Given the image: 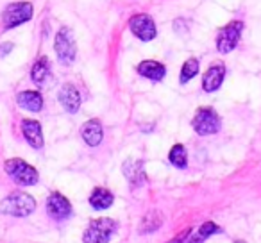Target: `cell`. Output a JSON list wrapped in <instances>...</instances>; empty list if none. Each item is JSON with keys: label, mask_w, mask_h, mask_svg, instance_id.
Here are the masks:
<instances>
[{"label": "cell", "mask_w": 261, "mask_h": 243, "mask_svg": "<svg viewBox=\"0 0 261 243\" xmlns=\"http://www.w3.org/2000/svg\"><path fill=\"white\" fill-rule=\"evenodd\" d=\"M36 209V200L23 192L9 193L0 202V213L11 214V217H27Z\"/></svg>", "instance_id": "1"}, {"label": "cell", "mask_w": 261, "mask_h": 243, "mask_svg": "<svg viewBox=\"0 0 261 243\" xmlns=\"http://www.w3.org/2000/svg\"><path fill=\"white\" fill-rule=\"evenodd\" d=\"M116 229H118V224L113 218H95L84 231L83 243H109V238Z\"/></svg>", "instance_id": "2"}, {"label": "cell", "mask_w": 261, "mask_h": 243, "mask_svg": "<svg viewBox=\"0 0 261 243\" xmlns=\"http://www.w3.org/2000/svg\"><path fill=\"white\" fill-rule=\"evenodd\" d=\"M6 172H8V175L13 181H16L22 186H34L38 182V179H40L36 168L31 167L29 163H25L20 157L6 161Z\"/></svg>", "instance_id": "3"}, {"label": "cell", "mask_w": 261, "mask_h": 243, "mask_svg": "<svg viewBox=\"0 0 261 243\" xmlns=\"http://www.w3.org/2000/svg\"><path fill=\"white\" fill-rule=\"evenodd\" d=\"M33 13L34 8L31 2H15V4H9L4 9V13H2V25H4L6 31L15 29V27L29 22L33 18Z\"/></svg>", "instance_id": "4"}, {"label": "cell", "mask_w": 261, "mask_h": 243, "mask_svg": "<svg viewBox=\"0 0 261 243\" xmlns=\"http://www.w3.org/2000/svg\"><path fill=\"white\" fill-rule=\"evenodd\" d=\"M220 116L217 115V111L211 107H200L197 109L195 116L192 120V127L197 134L200 136H210L220 131Z\"/></svg>", "instance_id": "5"}, {"label": "cell", "mask_w": 261, "mask_h": 243, "mask_svg": "<svg viewBox=\"0 0 261 243\" xmlns=\"http://www.w3.org/2000/svg\"><path fill=\"white\" fill-rule=\"evenodd\" d=\"M54 50L63 65H72V63L75 61L77 47H75V40H73V36H72V31H70L68 27H63V29H59V33L56 34Z\"/></svg>", "instance_id": "6"}, {"label": "cell", "mask_w": 261, "mask_h": 243, "mask_svg": "<svg viewBox=\"0 0 261 243\" xmlns=\"http://www.w3.org/2000/svg\"><path fill=\"white\" fill-rule=\"evenodd\" d=\"M242 31H243V22H240V20H234V22L222 27L217 34V50L220 54H229L231 50H234L240 38H242Z\"/></svg>", "instance_id": "7"}, {"label": "cell", "mask_w": 261, "mask_h": 243, "mask_svg": "<svg viewBox=\"0 0 261 243\" xmlns=\"http://www.w3.org/2000/svg\"><path fill=\"white\" fill-rule=\"evenodd\" d=\"M129 29L142 41H152L158 34L156 23L149 15H135L129 20Z\"/></svg>", "instance_id": "8"}, {"label": "cell", "mask_w": 261, "mask_h": 243, "mask_svg": "<svg viewBox=\"0 0 261 243\" xmlns=\"http://www.w3.org/2000/svg\"><path fill=\"white\" fill-rule=\"evenodd\" d=\"M47 213L54 220H65L72 214V204L61 193H52L47 200Z\"/></svg>", "instance_id": "9"}, {"label": "cell", "mask_w": 261, "mask_h": 243, "mask_svg": "<svg viewBox=\"0 0 261 243\" xmlns=\"http://www.w3.org/2000/svg\"><path fill=\"white\" fill-rule=\"evenodd\" d=\"M224 75H225L224 63H215V65H211L210 68L206 70L204 77H202L204 91H207V93H213V91H217L218 88L222 86V83H224Z\"/></svg>", "instance_id": "10"}, {"label": "cell", "mask_w": 261, "mask_h": 243, "mask_svg": "<svg viewBox=\"0 0 261 243\" xmlns=\"http://www.w3.org/2000/svg\"><path fill=\"white\" fill-rule=\"evenodd\" d=\"M59 102L61 105L66 109V113H77L81 107V93L73 84H65V86L59 90V95H58Z\"/></svg>", "instance_id": "11"}, {"label": "cell", "mask_w": 261, "mask_h": 243, "mask_svg": "<svg viewBox=\"0 0 261 243\" xmlns=\"http://www.w3.org/2000/svg\"><path fill=\"white\" fill-rule=\"evenodd\" d=\"M22 132L23 138L27 140V143L31 147H34V149H41L43 147V131H41L40 122L25 118L22 122Z\"/></svg>", "instance_id": "12"}, {"label": "cell", "mask_w": 261, "mask_h": 243, "mask_svg": "<svg viewBox=\"0 0 261 243\" xmlns=\"http://www.w3.org/2000/svg\"><path fill=\"white\" fill-rule=\"evenodd\" d=\"M123 175L127 177V181L133 182L135 186H140L147 181L145 167H143L142 159H127L122 167Z\"/></svg>", "instance_id": "13"}, {"label": "cell", "mask_w": 261, "mask_h": 243, "mask_svg": "<svg viewBox=\"0 0 261 243\" xmlns=\"http://www.w3.org/2000/svg\"><path fill=\"white\" fill-rule=\"evenodd\" d=\"M81 136L90 147L100 145L102 138H104V131H102V124L98 120H88L86 124L81 127Z\"/></svg>", "instance_id": "14"}, {"label": "cell", "mask_w": 261, "mask_h": 243, "mask_svg": "<svg viewBox=\"0 0 261 243\" xmlns=\"http://www.w3.org/2000/svg\"><path fill=\"white\" fill-rule=\"evenodd\" d=\"M138 73L142 77H145V79H150L154 80V83H158V80H163L165 79V73H167V68H165V65H161V63L158 61H142L138 65Z\"/></svg>", "instance_id": "15"}, {"label": "cell", "mask_w": 261, "mask_h": 243, "mask_svg": "<svg viewBox=\"0 0 261 243\" xmlns=\"http://www.w3.org/2000/svg\"><path fill=\"white\" fill-rule=\"evenodd\" d=\"M16 102H18L20 107L27 109V111H31V113H38L43 107V98H41V95L38 93V91H31V90L18 93Z\"/></svg>", "instance_id": "16"}, {"label": "cell", "mask_w": 261, "mask_h": 243, "mask_svg": "<svg viewBox=\"0 0 261 243\" xmlns=\"http://www.w3.org/2000/svg\"><path fill=\"white\" fill-rule=\"evenodd\" d=\"M113 200H115L113 193L109 192V190H106V188H95L93 193H91V197H90L91 207H93V209H97V211L108 209V207L113 204Z\"/></svg>", "instance_id": "17"}, {"label": "cell", "mask_w": 261, "mask_h": 243, "mask_svg": "<svg viewBox=\"0 0 261 243\" xmlns=\"http://www.w3.org/2000/svg\"><path fill=\"white\" fill-rule=\"evenodd\" d=\"M48 72H50V65H48L47 58H40L36 63H34L33 70H31V79L36 84H43L48 77Z\"/></svg>", "instance_id": "18"}, {"label": "cell", "mask_w": 261, "mask_h": 243, "mask_svg": "<svg viewBox=\"0 0 261 243\" xmlns=\"http://www.w3.org/2000/svg\"><path fill=\"white\" fill-rule=\"evenodd\" d=\"M215 232H220V227L213 222H206L199 227V231L192 236L186 243H204V239H207L210 236H213Z\"/></svg>", "instance_id": "19"}, {"label": "cell", "mask_w": 261, "mask_h": 243, "mask_svg": "<svg viewBox=\"0 0 261 243\" xmlns=\"http://www.w3.org/2000/svg\"><path fill=\"white\" fill-rule=\"evenodd\" d=\"M163 225V217L158 211H150V213L145 214V218L142 220V225H140V232H152L156 229H160Z\"/></svg>", "instance_id": "20"}, {"label": "cell", "mask_w": 261, "mask_h": 243, "mask_svg": "<svg viewBox=\"0 0 261 243\" xmlns=\"http://www.w3.org/2000/svg\"><path fill=\"white\" fill-rule=\"evenodd\" d=\"M199 73V61H197L195 58H190L188 61L182 65L181 68V77H179V80H181V84H186L188 80H192L193 77Z\"/></svg>", "instance_id": "21"}, {"label": "cell", "mask_w": 261, "mask_h": 243, "mask_svg": "<svg viewBox=\"0 0 261 243\" xmlns=\"http://www.w3.org/2000/svg\"><path fill=\"white\" fill-rule=\"evenodd\" d=\"M168 159H170V163L174 165V167L185 168L186 167V150H185V147H182L181 143H177V145L172 147L170 154H168Z\"/></svg>", "instance_id": "22"}, {"label": "cell", "mask_w": 261, "mask_h": 243, "mask_svg": "<svg viewBox=\"0 0 261 243\" xmlns=\"http://www.w3.org/2000/svg\"><path fill=\"white\" fill-rule=\"evenodd\" d=\"M190 232H192V231H190V229H188V231L181 232V234H179V236H175L174 239H170V241H167V243H185L186 236H190Z\"/></svg>", "instance_id": "23"}, {"label": "cell", "mask_w": 261, "mask_h": 243, "mask_svg": "<svg viewBox=\"0 0 261 243\" xmlns=\"http://www.w3.org/2000/svg\"><path fill=\"white\" fill-rule=\"evenodd\" d=\"M11 50H13V43H4V45H0V58H6V56H8Z\"/></svg>", "instance_id": "24"}, {"label": "cell", "mask_w": 261, "mask_h": 243, "mask_svg": "<svg viewBox=\"0 0 261 243\" xmlns=\"http://www.w3.org/2000/svg\"><path fill=\"white\" fill-rule=\"evenodd\" d=\"M234 243H245V241H242V239H236V241Z\"/></svg>", "instance_id": "25"}]
</instances>
